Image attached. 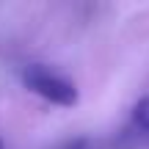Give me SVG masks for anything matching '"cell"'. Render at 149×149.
<instances>
[{
    "label": "cell",
    "instance_id": "1",
    "mask_svg": "<svg viewBox=\"0 0 149 149\" xmlns=\"http://www.w3.org/2000/svg\"><path fill=\"white\" fill-rule=\"evenodd\" d=\"M22 86H25L31 94H36L39 100L50 102V105H58V108H74L80 100L77 94V86L72 83L69 77H64L61 72H55L53 66H44V64H28L22 69Z\"/></svg>",
    "mask_w": 149,
    "mask_h": 149
},
{
    "label": "cell",
    "instance_id": "2",
    "mask_svg": "<svg viewBox=\"0 0 149 149\" xmlns=\"http://www.w3.org/2000/svg\"><path fill=\"white\" fill-rule=\"evenodd\" d=\"M133 127L135 130H141V133H149V94L146 97H141L138 102L133 105Z\"/></svg>",
    "mask_w": 149,
    "mask_h": 149
},
{
    "label": "cell",
    "instance_id": "3",
    "mask_svg": "<svg viewBox=\"0 0 149 149\" xmlns=\"http://www.w3.org/2000/svg\"><path fill=\"white\" fill-rule=\"evenodd\" d=\"M83 146H86V138H77V141H69L64 149H83Z\"/></svg>",
    "mask_w": 149,
    "mask_h": 149
},
{
    "label": "cell",
    "instance_id": "4",
    "mask_svg": "<svg viewBox=\"0 0 149 149\" xmlns=\"http://www.w3.org/2000/svg\"><path fill=\"white\" fill-rule=\"evenodd\" d=\"M0 149H6V146H3V141H0Z\"/></svg>",
    "mask_w": 149,
    "mask_h": 149
}]
</instances>
